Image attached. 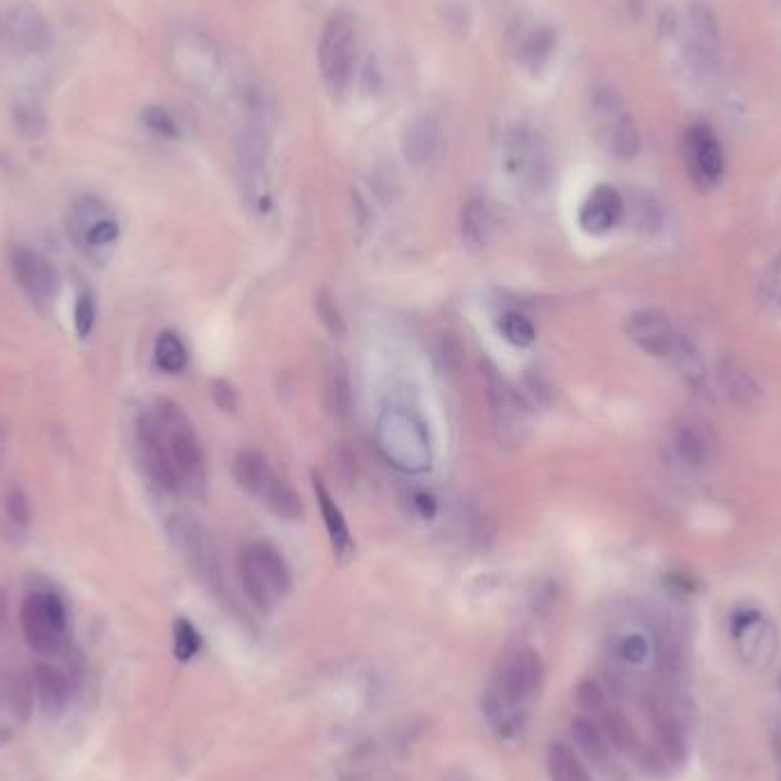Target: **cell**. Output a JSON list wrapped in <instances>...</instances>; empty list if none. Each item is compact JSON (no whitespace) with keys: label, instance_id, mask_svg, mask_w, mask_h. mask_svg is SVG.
Returning a JSON list of instances; mask_svg holds the SVG:
<instances>
[{"label":"cell","instance_id":"7","mask_svg":"<svg viewBox=\"0 0 781 781\" xmlns=\"http://www.w3.org/2000/svg\"><path fill=\"white\" fill-rule=\"evenodd\" d=\"M21 628L26 642L39 654L60 649L67 633V608L53 592H35L21 606Z\"/></svg>","mask_w":781,"mask_h":781},{"label":"cell","instance_id":"4","mask_svg":"<svg viewBox=\"0 0 781 781\" xmlns=\"http://www.w3.org/2000/svg\"><path fill=\"white\" fill-rule=\"evenodd\" d=\"M544 679V663L542 656L535 649H521L507 660L501 679L494 692L487 697V715L496 727H507L512 715L507 711H519L533 699Z\"/></svg>","mask_w":781,"mask_h":781},{"label":"cell","instance_id":"25","mask_svg":"<svg viewBox=\"0 0 781 781\" xmlns=\"http://www.w3.org/2000/svg\"><path fill=\"white\" fill-rule=\"evenodd\" d=\"M546 770L551 781H592L590 772L578 759L576 752L565 743H553L546 754Z\"/></svg>","mask_w":781,"mask_h":781},{"label":"cell","instance_id":"15","mask_svg":"<svg viewBox=\"0 0 781 781\" xmlns=\"http://www.w3.org/2000/svg\"><path fill=\"white\" fill-rule=\"evenodd\" d=\"M594 110L599 112L603 131H606V144L613 156L622 160H631L640 151V133L631 115L622 108V101L613 92H601L594 101Z\"/></svg>","mask_w":781,"mask_h":781},{"label":"cell","instance_id":"41","mask_svg":"<svg viewBox=\"0 0 781 781\" xmlns=\"http://www.w3.org/2000/svg\"><path fill=\"white\" fill-rule=\"evenodd\" d=\"M649 649H651L649 640L638 633L626 635V638L619 642V656H622L626 663H633V665L644 663V660H647V656H649Z\"/></svg>","mask_w":781,"mask_h":781},{"label":"cell","instance_id":"24","mask_svg":"<svg viewBox=\"0 0 781 781\" xmlns=\"http://www.w3.org/2000/svg\"><path fill=\"white\" fill-rule=\"evenodd\" d=\"M35 683L39 692V702H42L46 713H58L69 697V681L58 667L53 665H37L35 667Z\"/></svg>","mask_w":781,"mask_h":781},{"label":"cell","instance_id":"23","mask_svg":"<svg viewBox=\"0 0 781 781\" xmlns=\"http://www.w3.org/2000/svg\"><path fill=\"white\" fill-rule=\"evenodd\" d=\"M12 124L21 138H42L46 131V112L42 101L32 94H21L12 106Z\"/></svg>","mask_w":781,"mask_h":781},{"label":"cell","instance_id":"34","mask_svg":"<svg viewBox=\"0 0 781 781\" xmlns=\"http://www.w3.org/2000/svg\"><path fill=\"white\" fill-rule=\"evenodd\" d=\"M498 329H501L505 341L514 345V348H528V345H533L537 338L535 325L519 311L503 313L501 322H498Z\"/></svg>","mask_w":781,"mask_h":781},{"label":"cell","instance_id":"6","mask_svg":"<svg viewBox=\"0 0 781 781\" xmlns=\"http://www.w3.org/2000/svg\"><path fill=\"white\" fill-rule=\"evenodd\" d=\"M354 21L350 14L338 12L325 23L318 44V67L327 87L341 94L348 85L354 62Z\"/></svg>","mask_w":781,"mask_h":781},{"label":"cell","instance_id":"14","mask_svg":"<svg viewBox=\"0 0 781 781\" xmlns=\"http://www.w3.org/2000/svg\"><path fill=\"white\" fill-rule=\"evenodd\" d=\"M10 265L14 279L19 281V286L32 302L44 304L55 300V295L60 291V277L46 256L28 247H14L10 254Z\"/></svg>","mask_w":781,"mask_h":781},{"label":"cell","instance_id":"5","mask_svg":"<svg viewBox=\"0 0 781 781\" xmlns=\"http://www.w3.org/2000/svg\"><path fill=\"white\" fill-rule=\"evenodd\" d=\"M67 233L87 259H106L119 240V222L96 197H78L69 208Z\"/></svg>","mask_w":781,"mask_h":781},{"label":"cell","instance_id":"33","mask_svg":"<svg viewBox=\"0 0 781 781\" xmlns=\"http://www.w3.org/2000/svg\"><path fill=\"white\" fill-rule=\"evenodd\" d=\"M7 704L16 720H28L35 704V686L28 674H14L7 683Z\"/></svg>","mask_w":781,"mask_h":781},{"label":"cell","instance_id":"45","mask_svg":"<svg viewBox=\"0 0 781 781\" xmlns=\"http://www.w3.org/2000/svg\"><path fill=\"white\" fill-rule=\"evenodd\" d=\"M414 507L416 512L421 514L423 519H432L434 514H437V501H434L432 494H425V491H418V494H414Z\"/></svg>","mask_w":781,"mask_h":781},{"label":"cell","instance_id":"18","mask_svg":"<svg viewBox=\"0 0 781 781\" xmlns=\"http://www.w3.org/2000/svg\"><path fill=\"white\" fill-rule=\"evenodd\" d=\"M441 124L434 115H418L402 133V156L412 165H425L439 149Z\"/></svg>","mask_w":781,"mask_h":781},{"label":"cell","instance_id":"21","mask_svg":"<svg viewBox=\"0 0 781 781\" xmlns=\"http://www.w3.org/2000/svg\"><path fill=\"white\" fill-rule=\"evenodd\" d=\"M233 478H236L240 489H245L247 494L261 498L263 491L268 489V485L272 482V478H275V473H272L263 453H259V450L254 448H245L240 450L236 460H233Z\"/></svg>","mask_w":781,"mask_h":781},{"label":"cell","instance_id":"39","mask_svg":"<svg viewBox=\"0 0 781 781\" xmlns=\"http://www.w3.org/2000/svg\"><path fill=\"white\" fill-rule=\"evenodd\" d=\"M5 512H7V517L16 523V526H28L30 519H32L30 498L23 494L21 489H12L5 498Z\"/></svg>","mask_w":781,"mask_h":781},{"label":"cell","instance_id":"47","mask_svg":"<svg viewBox=\"0 0 781 781\" xmlns=\"http://www.w3.org/2000/svg\"><path fill=\"white\" fill-rule=\"evenodd\" d=\"M3 617H5V592L0 590V622H3Z\"/></svg>","mask_w":781,"mask_h":781},{"label":"cell","instance_id":"3","mask_svg":"<svg viewBox=\"0 0 781 781\" xmlns=\"http://www.w3.org/2000/svg\"><path fill=\"white\" fill-rule=\"evenodd\" d=\"M240 581L256 608L268 613L291 592L293 578L286 560L268 542H252L240 551Z\"/></svg>","mask_w":781,"mask_h":781},{"label":"cell","instance_id":"10","mask_svg":"<svg viewBox=\"0 0 781 781\" xmlns=\"http://www.w3.org/2000/svg\"><path fill=\"white\" fill-rule=\"evenodd\" d=\"M503 165L528 188H542L549 181V156L544 142L528 128H512L503 142Z\"/></svg>","mask_w":781,"mask_h":781},{"label":"cell","instance_id":"26","mask_svg":"<svg viewBox=\"0 0 781 781\" xmlns=\"http://www.w3.org/2000/svg\"><path fill=\"white\" fill-rule=\"evenodd\" d=\"M261 501L270 507L272 514H277L279 519L286 521H300L304 517V505L302 498L297 496V491L288 485V482L279 480L277 475L272 478L268 489L263 491Z\"/></svg>","mask_w":781,"mask_h":781},{"label":"cell","instance_id":"28","mask_svg":"<svg viewBox=\"0 0 781 781\" xmlns=\"http://www.w3.org/2000/svg\"><path fill=\"white\" fill-rule=\"evenodd\" d=\"M626 215L633 217L635 229L642 233H656L663 224V208L654 195L644 190H633L626 204Z\"/></svg>","mask_w":781,"mask_h":781},{"label":"cell","instance_id":"8","mask_svg":"<svg viewBox=\"0 0 781 781\" xmlns=\"http://www.w3.org/2000/svg\"><path fill=\"white\" fill-rule=\"evenodd\" d=\"M156 414L160 423H163L169 455H172V462L181 475L183 485L199 480L201 473H204V450H201V441L195 428H192L190 418L172 400H160Z\"/></svg>","mask_w":781,"mask_h":781},{"label":"cell","instance_id":"22","mask_svg":"<svg viewBox=\"0 0 781 781\" xmlns=\"http://www.w3.org/2000/svg\"><path fill=\"white\" fill-rule=\"evenodd\" d=\"M462 236L473 247H485L494 236V215L485 199H471L462 211Z\"/></svg>","mask_w":781,"mask_h":781},{"label":"cell","instance_id":"13","mask_svg":"<svg viewBox=\"0 0 781 781\" xmlns=\"http://www.w3.org/2000/svg\"><path fill=\"white\" fill-rule=\"evenodd\" d=\"M686 163L690 179L702 190H711L722 181L724 154L718 138L708 126H690L686 135Z\"/></svg>","mask_w":781,"mask_h":781},{"label":"cell","instance_id":"17","mask_svg":"<svg viewBox=\"0 0 781 781\" xmlns=\"http://www.w3.org/2000/svg\"><path fill=\"white\" fill-rule=\"evenodd\" d=\"M7 35L12 44L23 53L42 55L51 48V28L37 7L21 3L10 10L7 16Z\"/></svg>","mask_w":781,"mask_h":781},{"label":"cell","instance_id":"29","mask_svg":"<svg viewBox=\"0 0 781 781\" xmlns=\"http://www.w3.org/2000/svg\"><path fill=\"white\" fill-rule=\"evenodd\" d=\"M325 400H327V409L336 421H350L352 416V389H350V380L345 375V370L334 368L329 370L327 377V389H325Z\"/></svg>","mask_w":781,"mask_h":781},{"label":"cell","instance_id":"48","mask_svg":"<svg viewBox=\"0 0 781 781\" xmlns=\"http://www.w3.org/2000/svg\"><path fill=\"white\" fill-rule=\"evenodd\" d=\"M779 688H781V679H779Z\"/></svg>","mask_w":781,"mask_h":781},{"label":"cell","instance_id":"35","mask_svg":"<svg viewBox=\"0 0 781 781\" xmlns=\"http://www.w3.org/2000/svg\"><path fill=\"white\" fill-rule=\"evenodd\" d=\"M654 727L660 750L665 752V756H670L672 761H681L686 756V738H683V731L676 720L670 718V715H658Z\"/></svg>","mask_w":781,"mask_h":781},{"label":"cell","instance_id":"9","mask_svg":"<svg viewBox=\"0 0 781 781\" xmlns=\"http://www.w3.org/2000/svg\"><path fill=\"white\" fill-rule=\"evenodd\" d=\"M491 421L498 444L519 448L530 434V407L514 386L498 373L487 375Z\"/></svg>","mask_w":781,"mask_h":781},{"label":"cell","instance_id":"16","mask_svg":"<svg viewBox=\"0 0 781 781\" xmlns=\"http://www.w3.org/2000/svg\"><path fill=\"white\" fill-rule=\"evenodd\" d=\"M626 217V201L613 185H597L583 201L578 222L590 236H606L622 224Z\"/></svg>","mask_w":781,"mask_h":781},{"label":"cell","instance_id":"40","mask_svg":"<svg viewBox=\"0 0 781 781\" xmlns=\"http://www.w3.org/2000/svg\"><path fill=\"white\" fill-rule=\"evenodd\" d=\"M576 699L585 711H603L606 708V692L594 679H585L578 683Z\"/></svg>","mask_w":781,"mask_h":781},{"label":"cell","instance_id":"30","mask_svg":"<svg viewBox=\"0 0 781 781\" xmlns=\"http://www.w3.org/2000/svg\"><path fill=\"white\" fill-rule=\"evenodd\" d=\"M154 357L156 366L169 375L181 373L188 366V348L174 332H163L158 336Z\"/></svg>","mask_w":781,"mask_h":781},{"label":"cell","instance_id":"31","mask_svg":"<svg viewBox=\"0 0 781 781\" xmlns=\"http://www.w3.org/2000/svg\"><path fill=\"white\" fill-rule=\"evenodd\" d=\"M722 377V386L727 391V396L736 402V405L743 407H752L756 400L761 398V389L745 370H740L736 366H727L720 373Z\"/></svg>","mask_w":781,"mask_h":781},{"label":"cell","instance_id":"42","mask_svg":"<svg viewBox=\"0 0 781 781\" xmlns=\"http://www.w3.org/2000/svg\"><path fill=\"white\" fill-rule=\"evenodd\" d=\"M94 320H96V309H94L92 295H80L74 311V325L80 338H87L92 334Z\"/></svg>","mask_w":781,"mask_h":781},{"label":"cell","instance_id":"27","mask_svg":"<svg viewBox=\"0 0 781 781\" xmlns=\"http://www.w3.org/2000/svg\"><path fill=\"white\" fill-rule=\"evenodd\" d=\"M571 734H574L576 745L581 747V752L587 756V759L599 763V766L608 761L610 747H608L606 734H603L592 720L583 718V715L581 718H574V722H571Z\"/></svg>","mask_w":781,"mask_h":781},{"label":"cell","instance_id":"38","mask_svg":"<svg viewBox=\"0 0 781 781\" xmlns=\"http://www.w3.org/2000/svg\"><path fill=\"white\" fill-rule=\"evenodd\" d=\"M201 649V635L188 619H176L174 624V656L179 660H190Z\"/></svg>","mask_w":781,"mask_h":781},{"label":"cell","instance_id":"43","mask_svg":"<svg viewBox=\"0 0 781 781\" xmlns=\"http://www.w3.org/2000/svg\"><path fill=\"white\" fill-rule=\"evenodd\" d=\"M144 124L154 133L163 135V138H176V135H179V128H176L172 115L163 108H147V112H144Z\"/></svg>","mask_w":781,"mask_h":781},{"label":"cell","instance_id":"32","mask_svg":"<svg viewBox=\"0 0 781 781\" xmlns=\"http://www.w3.org/2000/svg\"><path fill=\"white\" fill-rule=\"evenodd\" d=\"M601 727H603V734H606V738L617 747V750L633 752L635 745H638V736H635L633 724L628 722V718L622 711H615V708L603 711Z\"/></svg>","mask_w":781,"mask_h":781},{"label":"cell","instance_id":"37","mask_svg":"<svg viewBox=\"0 0 781 781\" xmlns=\"http://www.w3.org/2000/svg\"><path fill=\"white\" fill-rule=\"evenodd\" d=\"M316 313H318V320L322 322V327H325L334 338L345 336L343 313H341V309H338V304L334 302L332 293L325 291V288L318 291V295H316Z\"/></svg>","mask_w":781,"mask_h":781},{"label":"cell","instance_id":"1","mask_svg":"<svg viewBox=\"0 0 781 781\" xmlns=\"http://www.w3.org/2000/svg\"><path fill=\"white\" fill-rule=\"evenodd\" d=\"M626 334L651 357L665 359L688 380H699L704 373V364L697 350L681 332H676L672 320L656 309L635 311L626 320Z\"/></svg>","mask_w":781,"mask_h":781},{"label":"cell","instance_id":"19","mask_svg":"<svg viewBox=\"0 0 781 781\" xmlns=\"http://www.w3.org/2000/svg\"><path fill=\"white\" fill-rule=\"evenodd\" d=\"M313 494H316V501L320 505L322 519H325L334 555L338 560H350L354 553V542H352L348 521H345L341 507L336 505L332 494H329L325 482L320 480V475H313Z\"/></svg>","mask_w":781,"mask_h":781},{"label":"cell","instance_id":"2","mask_svg":"<svg viewBox=\"0 0 781 781\" xmlns=\"http://www.w3.org/2000/svg\"><path fill=\"white\" fill-rule=\"evenodd\" d=\"M377 446L396 469L423 473L432 464L428 430L407 407H386L377 421Z\"/></svg>","mask_w":781,"mask_h":781},{"label":"cell","instance_id":"20","mask_svg":"<svg viewBox=\"0 0 781 781\" xmlns=\"http://www.w3.org/2000/svg\"><path fill=\"white\" fill-rule=\"evenodd\" d=\"M672 448L683 464L692 466V469H699V466H706L713 460L715 439L713 434L706 430V425L683 423L674 432Z\"/></svg>","mask_w":781,"mask_h":781},{"label":"cell","instance_id":"12","mask_svg":"<svg viewBox=\"0 0 781 781\" xmlns=\"http://www.w3.org/2000/svg\"><path fill=\"white\" fill-rule=\"evenodd\" d=\"M138 444L142 450L144 466H147L151 478L167 491H179L183 487V480L172 462V455H169L163 423H160L156 412H147L140 416Z\"/></svg>","mask_w":781,"mask_h":781},{"label":"cell","instance_id":"46","mask_svg":"<svg viewBox=\"0 0 781 781\" xmlns=\"http://www.w3.org/2000/svg\"><path fill=\"white\" fill-rule=\"evenodd\" d=\"M5 450H7V430L3 421H0V464H3V457H5Z\"/></svg>","mask_w":781,"mask_h":781},{"label":"cell","instance_id":"44","mask_svg":"<svg viewBox=\"0 0 781 781\" xmlns=\"http://www.w3.org/2000/svg\"><path fill=\"white\" fill-rule=\"evenodd\" d=\"M211 396L222 412L233 414L238 409V391L227 380H215L211 386Z\"/></svg>","mask_w":781,"mask_h":781},{"label":"cell","instance_id":"11","mask_svg":"<svg viewBox=\"0 0 781 781\" xmlns=\"http://www.w3.org/2000/svg\"><path fill=\"white\" fill-rule=\"evenodd\" d=\"M169 539L181 555L188 560V565L197 571L199 576H204L208 583L217 581V553L211 535L206 533V528L195 517L188 514H176L169 521Z\"/></svg>","mask_w":781,"mask_h":781},{"label":"cell","instance_id":"36","mask_svg":"<svg viewBox=\"0 0 781 781\" xmlns=\"http://www.w3.org/2000/svg\"><path fill=\"white\" fill-rule=\"evenodd\" d=\"M553 51V32L546 28H537L530 32L526 37V42L521 46V60L528 64V67L537 69L546 58H549Z\"/></svg>","mask_w":781,"mask_h":781}]
</instances>
